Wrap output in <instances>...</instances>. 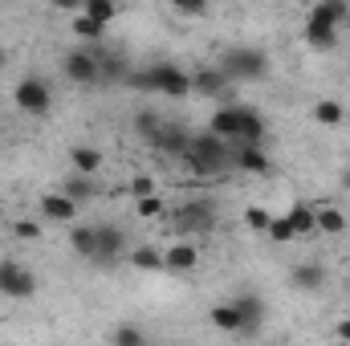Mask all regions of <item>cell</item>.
Segmentation results:
<instances>
[{
  "instance_id": "1",
  "label": "cell",
  "mask_w": 350,
  "mask_h": 346,
  "mask_svg": "<svg viewBox=\"0 0 350 346\" xmlns=\"http://www.w3.org/2000/svg\"><path fill=\"white\" fill-rule=\"evenodd\" d=\"M232 159H237V143H224V139H216V135H191V147H187V155H183V163H187V172L200 175V179H216V175H224L232 168Z\"/></svg>"
},
{
  "instance_id": "2",
  "label": "cell",
  "mask_w": 350,
  "mask_h": 346,
  "mask_svg": "<svg viewBox=\"0 0 350 346\" xmlns=\"http://www.w3.org/2000/svg\"><path fill=\"white\" fill-rule=\"evenodd\" d=\"M126 86L147 90V94H167V98H187L191 94V74H183L175 62H155L147 70H131Z\"/></svg>"
},
{
  "instance_id": "3",
  "label": "cell",
  "mask_w": 350,
  "mask_h": 346,
  "mask_svg": "<svg viewBox=\"0 0 350 346\" xmlns=\"http://www.w3.org/2000/svg\"><path fill=\"white\" fill-rule=\"evenodd\" d=\"M216 70L228 82H261L265 74H269V57H265V49H257V45H228L220 53Z\"/></svg>"
},
{
  "instance_id": "4",
  "label": "cell",
  "mask_w": 350,
  "mask_h": 346,
  "mask_svg": "<svg viewBox=\"0 0 350 346\" xmlns=\"http://www.w3.org/2000/svg\"><path fill=\"white\" fill-rule=\"evenodd\" d=\"M220 220V204L212 196H196L187 204H179L172 212V228L175 232H212Z\"/></svg>"
},
{
  "instance_id": "5",
  "label": "cell",
  "mask_w": 350,
  "mask_h": 346,
  "mask_svg": "<svg viewBox=\"0 0 350 346\" xmlns=\"http://www.w3.org/2000/svg\"><path fill=\"white\" fill-rule=\"evenodd\" d=\"M0 293H4V297H16V302L33 297V293H37V273L25 269L21 261L4 257L0 261Z\"/></svg>"
},
{
  "instance_id": "6",
  "label": "cell",
  "mask_w": 350,
  "mask_h": 346,
  "mask_svg": "<svg viewBox=\"0 0 350 346\" xmlns=\"http://www.w3.org/2000/svg\"><path fill=\"white\" fill-rule=\"evenodd\" d=\"M16 106L25 110V114H49V106H53V90L49 82L41 78V74H29V78H21V86H16Z\"/></svg>"
},
{
  "instance_id": "7",
  "label": "cell",
  "mask_w": 350,
  "mask_h": 346,
  "mask_svg": "<svg viewBox=\"0 0 350 346\" xmlns=\"http://www.w3.org/2000/svg\"><path fill=\"white\" fill-rule=\"evenodd\" d=\"M62 74H66L70 82H78V86H98V82H102V74H98V53H94V49H70V53L62 57Z\"/></svg>"
},
{
  "instance_id": "8",
  "label": "cell",
  "mask_w": 350,
  "mask_h": 346,
  "mask_svg": "<svg viewBox=\"0 0 350 346\" xmlns=\"http://www.w3.org/2000/svg\"><path fill=\"white\" fill-rule=\"evenodd\" d=\"M232 306H237V314H241V338H257L261 326H265V297L253 293V289H245V293L232 297Z\"/></svg>"
},
{
  "instance_id": "9",
  "label": "cell",
  "mask_w": 350,
  "mask_h": 346,
  "mask_svg": "<svg viewBox=\"0 0 350 346\" xmlns=\"http://www.w3.org/2000/svg\"><path fill=\"white\" fill-rule=\"evenodd\" d=\"M265 139H269L265 114L257 106H241V102H237V143H245V147H265Z\"/></svg>"
},
{
  "instance_id": "10",
  "label": "cell",
  "mask_w": 350,
  "mask_h": 346,
  "mask_svg": "<svg viewBox=\"0 0 350 346\" xmlns=\"http://www.w3.org/2000/svg\"><path fill=\"white\" fill-rule=\"evenodd\" d=\"M94 237H98V249H94V265H114L126 249V232L118 224H94Z\"/></svg>"
},
{
  "instance_id": "11",
  "label": "cell",
  "mask_w": 350,
  "mask_h": 346,
  "mask_svg": "<svg viewBox=\"0 0 350 346\" xmlns=\"http://www.w3.org/2000/svg\"><path fill=\"white\" fill-rule=\"evenodd\" d=\"M347 16H350L347 0H322V4L310 8L306 25H322V29H334V33H338V25H347Z\"/></svg>"
},
{
  "instance_id": "12",
  "label": "cell",
  "mask_w": 350,
  "mask_h": 346,
  "mask_svg": "<svg viewBox=\"0 0 350 346\" xmlns=\"http://www.w3.org/2000/svg\"><path fill=\"white\" fill-rule=\"evenodd\" d=\"M187 147H191V131L179 127V122H163V131H159V139H155V151H163V155H172V159H183Z\"/></svg>"
},
{
  "instance_id": "13",
  "label": "cell",
  "mask_w": 350,
  "mask_h": 346,
  "mask_svg": "<svg viewBox=\"0 0 350 346\" xmlns=\"http://www.w3.org/2000/svg\"><path fill=\"white\" fill-rule=\"evenodd\" d=\"M228 78L216 70V66H200L196 74H191V94H204V98H224L228 94Z\"/></svg>"
},
{
  "instance_id": "14",
  "label": "cell",
  "mask_w": 350,
  "mask_h": 346,
  "mask_svg": "<svg viewBox=\"0 0 350 346\" xmlns=\"http://www.w3.org/2000/svg\"><path fill=\"white\" fill-rule=\"evenodd\" d=\"M41 216L53 220V224H74V220H78V204H74L70 196L53 191V196H41Z\"/></svg>"
},
{
  "instance_id": "15",
  "label": "cell",
  "mask_w": 350,
  "mask_h": 346,
  "mask_svg": "<svg viewBox=\"0 0 350 346\" xmlns=\"http://www.w3.org/2000/svg\"><path fill=\"white\" fill-rule=\"evenodd\" d=\"M289 281H293L297 289H306V293H318V289L326 285V269H322L318 261H297V265L289 269Z\"/></svg>"
},
{
  "instance_id": "16",
  "label": "cell",
  "mask_w": 350,
  "mask_h": 346,
  "mask_svg": "<svg viewBox=\"0 0 350 346\" xmlns=\"http://www.w3.org/2000/svg\"><path fill=\"white\" fill-rule=\"evenodd\" d=\"M232 168H241V172H249V175H269L273 172L265 147H245V143H237V159H232Z\"/></svg>"
},
{
  "instance_id": "17",
  "label": "cell",
  "mask_w": 350,
  "mask_h": 346,
  "mask_svg": "<svg viewBox=\"0 0 350 346\" xmlns=\"http://www.w3.org/2000/svg\"><path fill=\"white\" fill-rule=\"evenodd\" d=\"M200 265V249L187 245V241H175L172 249L163 253V269H175V273H191Z\"/></svg>"
},
{
  "instance_id": "18",
  "label": "cell",
  "mask_w": 350,
  "mask_h": 346,
  "mask_svg": "<svg viewBox=\"0 0 350 346\" xmlns=\"http://www.w3.org/2000/svg\"><path fill=\"white\" fill-rule=\"evenodd\" d=\"M131 70H135V66H126L122 53H98V74H102V82L122 86V82L131 78Z\"/></svg>"
},
{
  "instance_id": "19",
  "label": "cell",
  "mask_w": 350,
  "mask_h": 346,
  "mask_svg": "<svg viewBox=\"0 0 350 346\" xmlns=\"http://www.w3.org/2000/svg\"><path fill=\"white\" fill-rule=\"evenodd\" d=\"M208 135H216V139H224V143H237V102H228V106H220V110L212 114Z\"/></svg>"
},
{
  "instance_id": "20",
  "label": "cell",
  "mask_w": 350,
  "mask_h": 346,
  "mask_svg": "<svg viewBox=\"0 0 350 346\" xmlns=\"http://www.w3.org/2000/svg\"><path fill=\"white\" fill-rule=\"evenodd\" d=\"M285 220H289L293 237H310V232H318V212L306 208V204H293V208L285 212Z\"/></svg>"
},
{
  "instance_id": "21",
  "label": "cell",
  "mask_w": 350,
  "mask_h": 346,
  "mask_svg": "<svg viewBox=\"0 0 350 346\" xmlns=\"http://www.w3.org/2000/svg\"><path fill=\"white\" fill-rule=\"evenodd\" d=\"M208 322H212L220 334H241V314H237V306H232V302H220V306H212Z\"/></svg>"
},
{
  "instance_id": "22",
  "label": "cell",
  "mask_w": 350,
  "mask_h": 346,
  "mask_svg": "<svg viewBox=\"0 0 350 346\" xmlns=\"http://www.w3.org/2000/svg\"><path fill=\"white\" fill-rule=\"evenodd\" d=\"M70 249H74L78 257L94 261V249H98V237H94V224H78V228H70Z\"/></svg>"
},
{
  "instance_id": "23",
  "label": "cell",
  "mask_w": 350,
  "mask_h": 346,
  "mask_svg": "<svg viewBox=\"0 0 350 346\" xmlns=\"http://www.w3.org/2000/svg\"><path fill=\"white\" fill-rule=\"evenodd\" d=\"M62 196H70L74 204H86V200H94V196H98V187H94V179H90V175H78V172H74L70 179H66Z\"/></svg>"
},
{
  "instance_id": "24",
  "label": "cell",
  "mask_w": 350,
  "mask_h": 346,
  "mask_svg": "<svg viewBox=\"0 0 350 346\" xmlns=\"http://www.w3.org/2000/svg\"><path fill=\"white\" fill-rule=\"evenodd\" d=\"M70 163H74L78 175H94L102 168V151H98V147H74V151H70Z\"/></svg>"
},
{
  "instance_id": "25",
  "label": "cell",
  "mask_w": 350,
  "mask_h": 346,
  "mask_svg": "<svg viewBox=\"0 0 350 346\" xmlns=\"http://www.w3.org/2000/svg\"><path fill=\"white\" fill-rule=\"evenodd\" d=\"M306 45L318 49V53H330V49H338V33L322 29V25H306Z\"/></svg>"
},
{
  "instance_id": "26",
  "label": "cell",
  "mask_w": 350,
  "mask_h": 346,
  "mask_svg": "<svg viewBox=\"0 0 350 346\" xmlns=\"http://www.w3.org/2000/svg\"><path fill=\"white\" fill-rule=\"evenodd\" d=\"M342 118H347L342 102H334V98H318V102H314V122H322V127H338Z\"/></svg>"
},
{
  "instance_id": "27",
  "label": "cell",
  "mask_w": 350,
  "mask_h": 346,
  "mask_svg": "<svg viewBox=\"0 0 350 346\" xmlns=\"http://www.w3.org/2000/svg\"><path fill=\"white\" fill-rule=\"evenodd\" d=\"M135 131H139L143 143L155 147V139H159V131H163V118H159L155 110H139V114H135Z\"/></svg>"
},
{
  "instance_id": "28",
  "label": "cell",
  "mask_w": 350,
  "mask_h": 346,
  "mask_svg": "<svg viewBox=\"0 0 350 346\" xmlns=\"http://www.w3.org/2000/svg\"><path fill=\"white\" fill-rule=\"evenodd\" d=\"M318 232L342 237V232H347V216H342L338 208H322V212H318Z\"/></svg>"
},
{
  "instance_id": "29",
  "label": "cell",
  "mask_w": 350,
  "mask_h": 346,
  "mask_svg": "<svg viewBox=\"0 0 350 346\" xmlns=\"http://www.w3.org/2000/svg\"><path fill=\"white\" fill-rule=\"evenodd\" d=\"M131 265H135V269H143V273H155V269H163V253H159V249H151V245H143V249H135V253H131Z\"/></svg>"
},
{
  "instance_id": "30",
  "label": "cell",
  "mask_w": 350,
  "mask_h": 346,
  "mask_svg": "<svg viewBox=\"0 0 350 346\" xmlns=\"http://www.w3.org/2000/svg\"><path fill=\"white\" fill-rule=\"evenodd\" d=\"M110 346H147V334H143L139 326L122 322V326H114V334H110Z\"/></svg>"
},
{
  "instance_id": "31",
  "label": "cell",
  "mask_w": 350,
  "mask_h": 346,
  "mask_svg": "<svg viewBox=\"0 0 350 346\" xmlns=\"http://www.w3.org/2000/svg\"><path fill=\"white\" fill-rule=\"evenodd\" d=\"M86 16H90V21H98V25L106 29V25L118 16V4H110V0H90V4H86Z\"/></svg>"
},
{
  "instance_id": "32",
  "label": "cell",
  "mask_w": 350,
  "mask_h": 346,
  "mask_svg": "<svg viewBox=\"0 0 350 346\" xmlns=\"http://www.w3.org/2000/svg\"><path fill=\"white\" fill-rule=\"evenodd\" d=\"M74 33H78L82 41H102V33H106V29H102L98 21H90L86 12H78V16H74Z\"/></svg>"
},
{
  "instance_id": "33",
  "label": "cell",
  "mask_w": 350,
  "mask_h": 346,
  "mask_svg": "<svg viewBox=\"0 0 350 346\" xmlns=\"http://www.w3.org/2000/svg\"><path fill=\"white\" fill-rule=\"evenodd\" d=\"M269 237H273L277 245L293 241V228H289V220H285V216H273V220H269Z\"/></svg>"
},
{
  "instance_id": "34",
  "label": "cell",
  "mask_w": 350,
  "mask_h": 346,
  "mask_svg": "<svg viewBox=\"0 0 350 346\" xmlns=\"http://www.w3.org/2000/svg\"><path fill=\"white\" fill-rule=\"evenodd\" d=\"M163 208H167V204H163L159 196H147V200H139V216H143V220H155V216H163Z\"/></svg>"
},
{
  "instance_id": "35",
  "label": "cell",
  "mask_w": 350,
  "mask_h": 346,
  "mask_svg": "<svg viewBox=\"0 0 350 346\" xmlns=\"http://www.w3.org/2000/svg\"><path fill=\"white\" fill-rule=\"evenodd\" d=\"M269 220H273V216L261 212V208H249V212H245V224H249L253 232H269Z\"/></svg>"
},
{
  "instance_id": "36",
  "label": "cell",
  "mask_w": 350,
  "mask_h": 346,
  "mask_svg": "<svg viewBox=\"0 0 350 346\" xmlns=\"http://www.w3.org/2000/svg\"><path fill=\"white\" fill-rule=\"evenodd\" d=\"M12 232H16L21 241H37V237H41V224H37V220H16Z\"/></svg>"
},
{
  "instance_id": "37",
  "label": "cell",
  "mask_w": 350,
  "mask_h": 346,
  "mask_svg": "<svg viewBox=\"0 0 350 346\" xmlns=\"http://www.w3.org/2000/svg\"><path fill=\"white\" fill-rule=\"evenodd\" d=\"M131 191H135L139 200H147V196H155V179H151V175H135V183H131Z\"/></svg>"
},
{
  "instance_id": "38",
  "label": "cell",
  "mask_w": 350,
  "mask_h": 346,
  "mask_svg": "<svg viewBox=\"0 0 350 346\" xmlns=\"http://www.w3.org/2000/svg\"><path fill=\"white\" fill-rule=\"evenodd\" d=\"M175 8H179V12H183V16H204V12H208V8H204V4H175Z\"/></svg>"
},
{
  "instance_id": "39",
  "label": "cell",
  "mask_w": 350,
  "mask_h": 346,
  "mask_svg": "<svg viewBox=\"0 0 350 346\" xmlns=\"http://www.w3.org/2000/svg\"><path fill=\"white\" fill-rule=\"evenodd\" d=\"M338 338H342V343H350V318H347V322H338Z\"/></svg>"
},
{
  "instance_id": "40",
  "label": "cell",
  "mask_w": 350,
  "mask_h": 346,
  "mask_svg": "<svg viewBox=\"0 0 350 346\" xmlns=\"http://www.w3.org/2000/svg\"><path fill=\"white\" fill-rule=\"evenodd\" d=\"M338 179H342V187L350 191V168H342V175H338Z\"/></svg>"
},
{
  "instance_id": "41",
  "label": "cell",
  "mask_w": 350,
  "mask_h": 346,
  "mask_svg": "<svg viewBox=\"0 0 350 346\" xmlns=\"http://www.w3.org/2000/svg\"><path fill=\"white\" fill-rule=\"evenodd\" d=\"M347 25H350V16H347Z\"/></svg>"
},
{
  "instance_id": "42",
  "label": "cell",
  "mask_w": 350,
  "mask_h": 346,
  "mask_svg": "<svg viewBox=\"0 0 350 346\" xmlns=\"http://www.w3.org/2000/svg\"><path fill=\"white\" fill-rule=\"evenodd\" d=\"M342 346H350V343H342Z\"/></svg>"
}]
</instances>
